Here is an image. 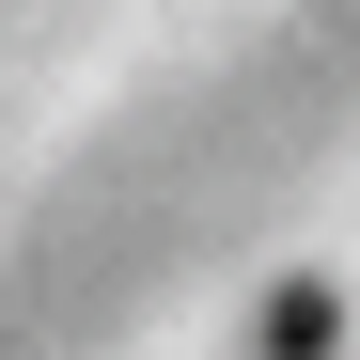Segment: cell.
<instances>
[{
	"instance_id": "cell-1",
	"label": "cell",
	"mask_w": 360,
	"mask_h": 360,
	"mask_svg": "<svg viewBox=\"0 0 360 360\" xmlns=\"http://www.w3.org/2000/svg\"><path fill=\"white\" fill-rule=\"evenodd\" d=\"M329 345H345V297L329 282H282L266 314H251V360H329Z\"/></svg>"
}]
</instances>
